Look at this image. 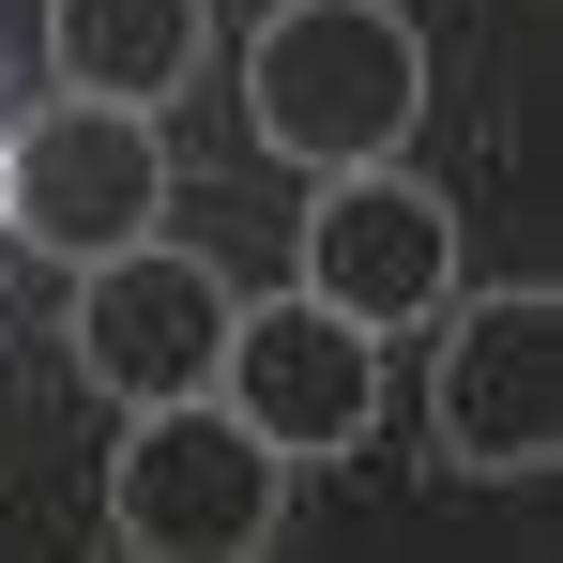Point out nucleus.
Here are the masks:
<instances>
[{
    "label": "nucleus",
    "mask_w": 563,
    "mask_h": 563,
    "mask_svg": "<svg viewBox=\"0 0 563 563\" xmlns=\"http://www.w3.org/2000/svg\"><path fill=\"white\" fill-rule=\"evenodd\" d=\"M213 62V0H46V77L107 107H168Z\"/></svg>",
    "instance_id": "nucleus-8"
},
{
    "label": "nucleus",
    "mask_w": 563,
    "mask_h": 563,
    "mask_svg": "<svg viewBox=\"0 0 563 563\" xmlns=\"http://www.w3.org/2000/svg\"><path fill=\"white\" fill-rule=\"evenodd\" d=\"M244 122H260V153H289L305 184L411 153V122H427L411 15H396V0H275V15L244 31Z\"/></svg>",
    "instance_id": "nucleus-1"
},
{
    "label": "nucleus",
    "mask_w": 563,
    "mask_h": 563,
    "mask_svg": "<svg viewBox=\"0 0 563 563\" xmlns=\"http://www.w3.org/2000/svg\"><path fill=\"white\" fill-rule=\"evenodd\" d=\"M229 305L244 289L213 275L198 244L168 229H137V244H107L77 260V380L122 396V411H168V396H213V351H229Z\"/></svg>",
    "instance_id": "nucleus-3"
},
{
    "label": "nucleus",
    "mask_w": 563,
    "mask_h": 563,
    "mask_svg": "<svg viewBox=\"0 0 563 563\" xmlns=\"http://www.w3.org/2000/svg\"><path fill=\"white\" fill-rule=\"evenodd\" d=\"M275 503H289V457L229 411V396H168L122 427L107 457V533L153 563H244L275 549Z\"/></svg>",
    "instance_id": "nucleus-2"
},
{
    "label": "nucleus",
    "mask_w": 563,
    "mask_h": 563,
    "mask_svg": "<svg viewBox=\"0 0 563 563\" xmlns=\"http://www.w3.org/2000/svg\"><path fill=\"white\" fill-rule=\"evenodd\" d=\"M168 213V137L153 107H107V92H62L31 137H0V229H31L46 260H107Z\"/></svg>",
    "instance_id": "nucleus-5"
},
{
    "label": "nucleus",
    "mask_w": 563,
    "mask_h": 563,
    "mask_svg": "<svg viewBox=\"0 0 563 563\" xmlns=\"http://www.w3.org/2000/svg\"><path fill=\"white\" fill-rule=\"evenodd\" d=\"M427 427H442V457H457V472H549V457H563V305H549V289L442 305Z\"/></svg>",
    "instance_id": "nucleus-6"
},
{
    "label": "nucleus",
    "mask_w": 563,
    "mask_h": 563,
    "mask_svg": "<svg viewBox=\"0 0 563 563\" xmlns=\"http://www.w3.org/2000/svg\"><path fill=\"white\" fill-rule=\"evenodd\" d=\"M213 396H229L275 457H351V442L380 427V335L335 320L320 289H289V305H229Z\"/></svg>",
    "instance_id": "nucleus-7"
},
{
    "label": "nucleus",
    "mask_w": 563,
    "mask_h": 563,
    "mask_svg": "<svg viewBox=\"0 0 563 563\" xmlns=\"http://www.w3.org/2000/svg\"><path fill=\"white\" fill-rule=\"evenodd\" d=\"M289 289H320V305L366 320V335H427V320L457 305V213H442V184H411L396 153H380V168H320Z\"/></svg>",
    "instance_id": "nucleus-4"
}]
</instances>
